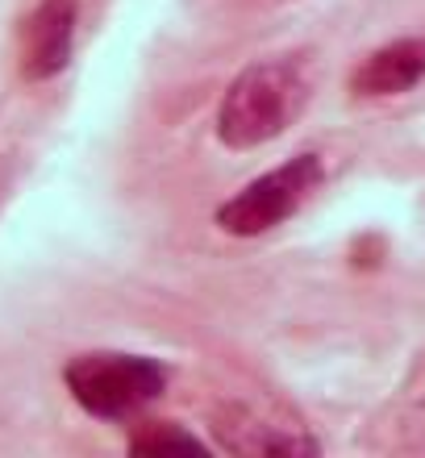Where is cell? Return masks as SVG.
Returning a JSON list of instances; mask_svg holds the SVG:
<instances>
[{
	"mask_svg": "<svg viewBox=\"0 0 425 458\" xmlns=\"http://www.w3.org/2000/svg\"><path fill=\"white\" fill-rule=\"evenodd\" d=\"M309 105V72L296 59L251 63L217 109V138L230 150H255L288 130Z\"/></svg>",
	"mask_w": 425,
	"mask_h": 458,
	"instance_id": "1",
	"label": "cell"
},
{
	"mask_svg": "<svg viewBox=\"0 0 425 458\" xmlns=\"http://www.w3.org/2000/svg\"><path fill=\"white\" fill-rule=\"evenodd\" d=\"M213 434L230 454H313L317 442L296 421L259 412L251 404H225L213 412Z\"/></svg>",
	"mask_w": 425,
	"mask_h": 458,
	"instance_id": "5",
	"label": "cell"
},
{
	"mask_svg": "<svg viewBox=\"0 0 425 458\" xmlns=\"http://www.w3.org/2000/svg\"><path fill=\"white\" fill-rule=\"evenodd\" d=\"M63 384L84 412L105 417V421H122V417H134L163 396L167 367L146 359V354L92 350V354H75L63 367Z\"/></svg>",
	"mask_w": 425,
	"mask_h": 458,
	"instance_id": "2",
	"label": "cell"
},
{
	"mask_svg": "<svg viewBox=\"0 0 425 458\" xmlns=\"http://www.w3.org/2000/svg\"><path fill=\"white\" fill-rule=\"evenodd\" d=\"M326 180V167L317 155H296L288 163H280L276 171L259 175L242 188V192L225 200L217 208V225L234 238H259V233H271L276 225H284L288 217H296L313 192Z\"/></svg>",
	"mask_w": 425,
	"mask_h": 458,
	"instance_id": "3",
	"label": "cell"
},
{
	"mask_svg": "<svg viewBox=\"0 0 425 458\" xmlns=\"http://www.w3.org/2000/svg\"><path fill=\"white\" fill-rule=\"evenodd\" d=\"M134 454L146 458H188V454H205V446L196 442L192 434H183L180 425L171 421H150V425H138L134 442H130Z\"/></svg>",
	"mask_w": 425,
	"mask_h": 458,
	"instance_id": "7",
	"label": "cell"
},
{
	"mask_svg": "<svg viewBox=\"0 0 425 458\" xmlns=\"http://www.w3.org/2000/svg\"><path fill=\"white\" fill-rule=\"evenodd\" d=\"M425 80V38H396L376 47L351 72V92L359 97H401Z\"/></svg>",
	"mask_w": 425,
	"mask_h": 458,
	"instance_id": "6",
	"label": "cell"
},
{
	"mask_svg": "<svg viewBox=\"0 0 425 458\" xmlns=\"http://www.w3.org/2000/svg\"><path fill=\"white\" fill-rule=\"evenodd\" d=\"M75 0H38L17 34V67L30 84L55 80L72 63Z\"/></svg>",
	"mask_w": 425,
	"mask_h": 458,
	"instance_id": "4",
	"label": "cell"
}]
</instances>
